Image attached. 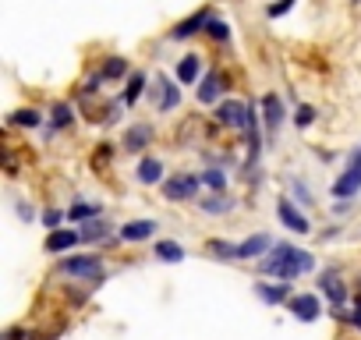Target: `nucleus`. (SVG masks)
I'll use <instances>...</instances> for the list:
<instances>
[{
    "label": "nucleus",
    "instance_id": "1",
    "mask_svg": "<svg viewBox=\"0 0 361 340\" xmlns=\"http://www.w3.org/2000/svg\"><path fill=\"white\" fill-rule=\"evenodd\" d=\"M308 269H315V259H312V252H305V248H294V245H273L269 248V255H262V273H273V277H280V280H294V277H301V273H308Z\"/></svg>",
    "mask_w": 361,
    "mask_h": 340
},
{
    "label": "nucleus",
    "instance_id": "2",
    "mask_svg": "<svg viewBox=\"0 0 361 340\" xmlns=\"http://www.w3.org/2000/svg\"><path fill=\"white\" fill-rule=\"evenodd\" d=\"M361 192V145L347 156V166L340 170V178L333 181V195L336 199H354Z\"/></svg>",
    "mask_w": 361,
    "mask_h": 340
},
{
    "label": "nucleus",
    "instance_id": "3",
    "mask_svg": "<svg viewBox=\"0 0 361 340\" xmlns=\"http://www.w3.org/2000/svg\"><path fill=\"white\" fill-rule=\"evenodd\" d=\"M61 273L78 277V280H103V262L96 255H75L61 262Z\"/></svg>",
    "mask_w": 361,
    "mask_h": 340
},
{
    "label": "nucleus",
    "instance_id": "4",
    "mask_svg": "<svg viewBox=\"0 0 361 340\" xmlns=\"http://www.w3.org/2000/svg\"><path fill=\"white\" fill-rule=\"evenodd\" d=\"M199 185H202V178H195V174H177V178L163 181V195L170 202H188V199H195Z\"/></svg>",
    "mask_w": 361,
    "mask_h": 340
},
{
    "label": "nucleus",
    "instance_id": "5",
    "mask_svg": "<svg viewBox=\"0 0 361 340\" xmlns=\"http://www.w3.org/2000/svg\"><path fill=\"white\" fill-rule=\"evenodd\" d=\"M248 114H252V107H245L238 99H224L216 107V121L227 124V128H248Z\"/></svg>",
    "mask_w": 361,
    "mask_h": 340
},
{
    "label": "nucleus",
    "instance_id": "6",
    "mask_svg": "<svg viewBox=\"0 0 361 340\" xmlns=\"http://www.w3.org/2000/svg\"><path fill=\"white\" fill-rule=\"evenodd\" d=\"M287 308L294 312V319H301V322H312V319H319V312H322V301H319L315 294H294V298L287 301Z\"/></svg>",
    "mask_w": 361,
    "mask_h": 340
},
{
    "label": "nucleus",
    "instance_id": "7",
    "mask_svg": "<svg viewBox=\"0 0 361 340\" xmlns=\"http://www.w3.org/2000/svg\"><path fill=\"white\" fill-rule=\"evenodd\" d=\"M276 217H280L283 227H290L294 234H308V231H312L308 220H305V213H298V210L290 206V199H280V202H276Z\"/></svg>",
    "mask_w": 361,
    "mask_h": 340
},
{
    "label": "nucleus",
    "instance_id": "8",
    "mask_svg": "<svg viewBox=\"0 0 361 340\" xmlns=\"http://www.w3.org/2000/svg\"><path fill=\"white\" fill-rule=\"evenodd\" d=\"M224 75L220 71H209L202 82H199V89H195V96H199V103H216L220 96H224Z\"/></svg>",
    "mask_w": 361,
    "mask_h": 340
},
{
    "label": "nucleus",
    "instance_id": "9",
    "mask_svg": "<svg viewBox=\"0 0 361 340\" xmlns=\"http://www.w3.org/2000/svg\"><path fill=\"white\" fill-rule=\"evenodd\" d=\"M262 114H266V131H269V138H276L280 121H283V107H280V96H276V92H266V96H262Z\"/></svg>",
    "mask_w": 361,
    "mask_h": 340
},
{
    "label": "nucleus",
    "instance_id": "10",
    "mask_svg": "<svg viewBox=\"0 0 361 340\" xmlns=\"http://www.w3.org/2000/svg\"><path fill=\"white\" fill-rule=\"evenodd\" d=\"M78 241H82V231H61V227H57V231H50V238H47V252L57 255V252L75 248Z\"/></svg>",
    "mask_w": 361,
    "mask_h": 340
},
{
    "label": "nucleus",
    "instance_id": "11",
    "mask_svg": "<svg viewBox=\"0 0 361 340\" xmlns=\"http://www.w3.org/2000/svg\"><path fill=\"white\" fill-rule=\"evenodd\" d=\"M319 287H322V294H326V298L333 301V308H340V305H343L347 291H343V284H340L336 269H326V273H322V280H319Z\"/></svg>",
    "mask_w": 361,
    "mask_h": 340
},
{
    "label": "nucleus",
    "instance_id": "12",
    "mask_svg": "<svg viewBox=\"0 0 361 340\" xmlns=\"http://www.w3.org/2000/svg\"><path fill=\"white\" fill-rule=\"evenodd\" d=\"M269 248H273L269 234H255V238H248V241L238 245V259H259V255H266Z\"/></svg>",
    "mask_w": 361,
    "mask_h": 340
},
{
    "label": "nucleus",
    "instance_id": "13",
    "mask_svg": "<svg viewBox=\"0 0 361 340\" xmlns=\"http://www.w3.org/2000/svg\"><path fill=\"white\" fill-rule=\"evenodd\" d=\"M255 294H259L266 305L290 301V287H287V280H280V284H255Z\"/></svg>",
    "mask_w": 361,
    "mask_h": 340
},
{
    "label": "nucleus",
    "instance_id": "14",
    "mask_svg": "<svg viewBox=\"0 0 361 340\" xmlns=\"http://www.w3.org/2000/svg\"><path fill=\"white\" fill-rule=\"evenodd\" d=\"M206 22H209V11H199V15H192L188 22H180V25L170 32V40H188V36H195V32H206Z\"/></svg>",
    "mask_w": 361,
    "mask_h": 340
},
{
    "label": "nucleus",
    "instance_id": "15",
    "mask_svg": "<svg viewBox=\"0 0 361 340\" xmlns=\"http://www.w3.org/2000/svg\"><path fill=\"white\" fill-rule=\"evenodd\" d=\"M135 178H138L142 185H159V181H163V163L152 159V156H145V159L138 163V170H135Z\"/></svg>",
    "mask_w": 361,
    "mask_h": 340
},
{
    "label": "nucleus",
    "instance_id": "16",
    "mask_svg": "<svg viewBox=\"0 0 361 340\" xmlns=\"http://www.w3.org/2000/svg\"><path fill=\"white\" fill-rule=\"evenodd\" d=\"M199 210H202V213L220 217V213H231V210H234V199H231V195H224V192H216V195H209V199H199Z\"/></svg>",
    "mask_w": 361,
    "mask_h": 340
},
{
    "label": "nucleus",
    "instance_id": "17",
    "mask_svg": "<svg viewBox=\"0 0 361 340\" xmlns=\"http://www.w3.org/2000/svg\"><path fill=\"white\" fill-rule=\"evenodd\" d=\"M152 231H156L152 220H131L128 227H121V238L124 241H145V238H152Z\"/></svg>",
    "mask_w": 361,
    "mask_h": 340
},
{
    "label": "nucleus",
    "instance_id": "18",
    "mask_svg": "<svg viewBox=\"0 0 361 340\" xmlns=\"http://www.w3.org/2000/svg\"><path fill=\"white\" fill-rule=\"evenodd\" d=\"M177 82L180 85H195L199 82V54H188L185 61L177 64Z\"/></svg>",
    "mask_w": 361,
    "mask_h": 340
},
{
    "label": "nucleus",
    "instance_id": "19",
    "mask_svg": "<svg viewBox=\"0 0 361 340\" xmlns=\"http://www.w3.org/2000/svg\"><path fill=\"white\" fill-rule=\"evenodd\" d=\"M149 138H152V131H149L145 124H135V128L124 135V145H128L131 152H138V149H145V145H149Z\"/></svg>",
    "mask_w": 361,
    "mask_h": 340
},
{
    "label": "nucleus",
    "instance_id": "20",
    "mask_svg": "<svg viewBox=\"0 0 361 340\" xmlns=\"http://www.w3.org/2000/svg\"><path fill=\"white\" fill-rule=\"evenodd\" d=\"M106 234H110V227H106L103 220H96V217L85 220V227H82V241H89V245H92V241H103Z\"/></svg>",
    "mask_w": 361,
    "mask_h": 340
},
{
    "label": "nucleus",
    "instance_id": "21",
    "mask_svg": "<svg viewBox=\"0 0 361 340\" xmlns=\"http://www.w3.org/2000/svg\"><path fill=\"white\" fill-rule=\"evenodd\" d=\"M156 259H163V262H180V259H185V248H180L177 241H159V245H156Z\"/></svg>",
    "mask_w": 361,
    "mask_h": 340
},
{
    "label": "nucleus",
    "instance_id": "22",
    "mask_svg": "<svg viewBox=\"0 0 361 340\" xmlns=\"http://www.w3.org/2000/svg\"><path fill=\"white\" fill-rule=\"evenodd\" d=\"M202 185L206 188H213V192H224L227 188V170H216V166H209V170H202Z\"/></svg>",
    "mask_w": 361,
    "mask_h": 340
},
{
    "label": "nucleus",
    "instance_id": "23",
    "mask_svg": "<svg viewBox=\"0 0 361 340\" xmlns=\"http://www.w3.org/2000/svg\"><path fill=\"white\" fill-rule=\"evenodd\" d=\"M206 255H213V259H238V245H231V241H206Z\"/></svg>",
    "mask_w": 361,
    "mask_h": 340
},
{
    "label": "nucleus",
    "instance_id": "24",
    "mask_svg": "<svg viewBox=\"0 0 361 340\" xmlns=\"http://www.w3.org/2000/svg\"><path fill=\"white\" fill-rule=\"evenodd\" d=\"M142 92H145V75L138 71V75H131V82H128V92H124V103H128V107H135Z\"/></svg>",
    "mask_w": 361,
    "mask_h": 340
},
{
    "label": "nucleus",
    "instance_id": "25",
    "mask_svg": "<svg viewBox=\"0 0 361 340\" xmlns=\"http://www.w3.org/2000/svg\"><path fill=\"white\" fill-rule=\"evenodd\" d=\"M206 32H209L216 43L231 40V25H227V22H220V18H209V22H206Z\"/></svg>",
    "mask_w": 361,
    "mask_h": 340
},
{
    "label": "nucleus",
    "instance_id": "26",
    "mask_svg": "<svg viewBox=\"0 0 361 340\" xmlns=\"http://www.w3.org/2000/svg\"><path fill=\"white\" fill-rule=\"evenodd\" d=\"M180 103V92H177V85H170V82H163V99H159V110L166 114V110H173Z\"/></svg>",
    "mask_w": 361,
    "mask_h": 340
},
{
    "label": "nucleus",
    "instance_id": "27",
    "mask_svg": "<svg viewBox=\"0 0 361 340\" xmlns=\"http://www.w3.org/2000/svg\"><path fill=\"white\" fill-rule=\"evenodd\" d=\"M124 71H128V61H121V57H110V61L103 64V71H99V75H103V78H121Z\"/></svg>",
    "mask_w": 361,
    "mask_h": 340
},
{
    "label": "nucleus",
    "instance_id": "28",
    "mask_svg": "<svg viewBox=\"0 0 361 340\" xmlns=\"http://www.w3.org/2000/svg\"><path fill=\"white\" fill-rule=\"evenodd\" d=\"M50 117H54V128H68V124H71V107H68V103H57Z\"/></svg>",
    "mask_w": 361,
    "mask_h": 340
},
{
    "label": "nucleus",
    "instance_id": "29",
    "mask_svg": "<svg viewBox=\"0 0 361 340\" xmlns=\"http://www.w3.org/2000/svg\"><path fill=\"white\" fill-rule=\"evenodd\" d=\"M43 117L36 114V110H18V114H11V124H25V128H36Z\"/></svg>",
    "mask_w": 361,
    "mask_h": 340
},
{
    "label": "nucleus",
    "instance_id": "30",
    "mask_svg": "<svg viewBox=\"0 0 361 340\" xmlns=\"http://www.w3.org/2000/svg\"><path fill=\"white\" fill-rule=\"evenodd\" d=\"M312 121H315V107H308V103H305V107H298V114H294V124H298V128H308Z\"/></svg>",
    "mask_w": 361,
    "mask_h": 340
},
{
    "label": "nucleus",
    "instance_id": "31",
    "mask_svg": "<svg viewBox=\"0 0 361 340\" xmlns=\"http://www.w3.org/2000/svg\"><path fill=\"white\" fill-rule=\"evenodd\" d=\"M99 210L96 206H89V202H78V206H71V220H92Z\"/></svg>",
    "mask_w": 361,
    "mask_h": 340
},
{
    "label": "nucleus",
    "instance_id": "32",
    "mask_svg": "<svg viewBox=\"0 0 361 340\" xmlns=\"http://www.w3.org/2000/svg\"><path fill=\"white\" fill-rule=\"evenodd\" d=\"M61 220H64V213H61V210H47V213H43V224H47L50 231H57V224H61Z\"/></svg>",
    "mask_w": 361,
    "mask_h": 340
},
{
    "label": "nucleus",
    "instance_id": "33",
    "mask_svg": "<svg viewBox=\"0 0 361 340\" xmlns=\"http://www.w3.org/2000/svg\"><path fill=\"white\" fill-rule=\"evenodd\" d=\"M290 4H294V0H280V4H273V8H269V18H280V15H287V11H290Z\"/></svg>",
    "mask_w": 361,
    "mask_h": 340
},
{
    "label": "nucleus",
    "instance_id": "34",
    "mask_svg": "<svg viewBox=\"0 0 361 340\" xmlns=\"http://www.w3.org/2000/svg\"><path fill=\"white\" fill-rule=\"evenodd\" d=\"M294 192H298V199H301V202H312V195H308V188H305L301 181H294Z\"/></svg>",
    "mask_w": 361,
    "mask_h": 340
},
{
    "label": "nucleus",
    "instance_id": "35",
    "mask_svg": "<svg viewBox=\"0 0 361 340\" xmlns=\"http://www.w3.org/2000/svg\"><path fill=\"white\" fill-rule=\"evenodd\" d=\"M350 322H354V326L361 329V308H354V315H350Z\"/></svg>",
    "mask_w": 361,
    "mask_h": 340
}]
</instances>
